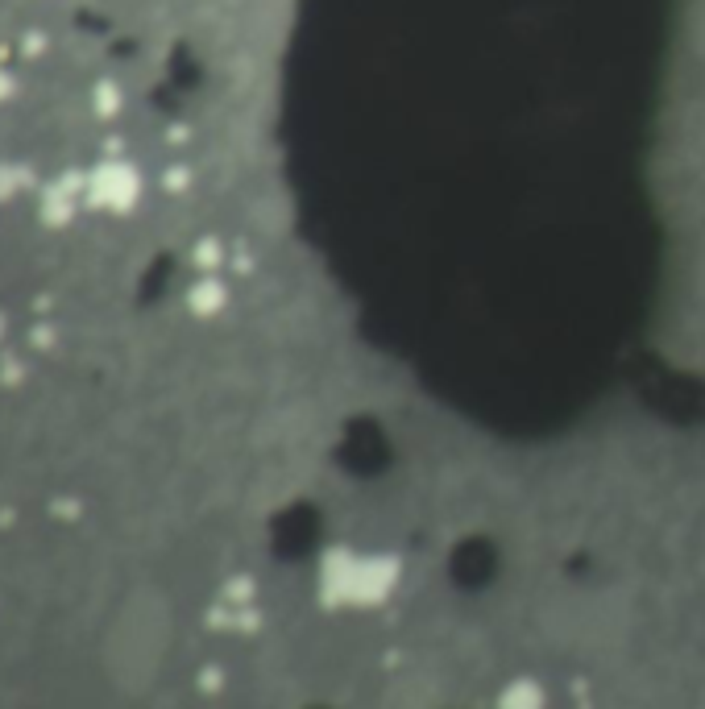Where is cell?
Wrapping results in <instances>:
<instances>
[{
  "label": "cell",
  "mask_w": 705,
  "mask_h": 709,
  "mask_svg": "<svg viewBox=\"0 0 705 709\" xmlns=\"http://www.w3.org/2000/svg\"><path fill=\"white\" fill-rule=\"evenodd\" d=\"M399 581V564L390 556H365V552H332L320 564V593L328 606L365 610L390 598Z\"/></svg>",
  "instance_id": "1"
},
{
  "label": "cell",
  "mask_w": 705,
  "mask_h": 709,
  "mask_svg": "<svg viewBox=\"0 0 705 709\" xmlns=\"http://www.w3.org/2000/svg\"><path fill=\"white\" fill-rule=\"evenodd\" d=\"M535 701H540V685H531V680H515L502 693V705H535Z\"/></svg>",
  "instance_id": "2"
}]
</instances>
